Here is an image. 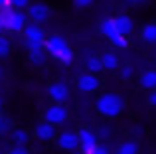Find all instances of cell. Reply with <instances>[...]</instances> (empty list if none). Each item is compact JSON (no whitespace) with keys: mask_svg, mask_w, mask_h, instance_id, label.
Listing matches in <instances>:
<instances>
[{"mask_svg":"<svg viewBox=\"0 0 156 154\" xmlns=\"http://www.w3.org/2000/svg\"><path fill=\"white\" fill-rule=\"evenodd\" d=\"M44 50H46L53 59L65 63V65L73 63V58H75V54L71 51V47H69V44H67V40H65L63 36H57V34L55 36H50V38L46 40Z\"/></svg>","mask_w":156,"mask_h":154,"instance_id":"1","label":"cell"},{"mask_svg":"<svg viewBox=\"0 0 156 154\" xmlns=\"http://www.w3.org/2000/svg\"><path fill=\"white\" fill-rule=\"evenodd\" d=\"M95 107L97 113L103 115L105 119H117L125 111V99L117 93H103V95H99Z\"/></svg>","mask_w":156,"mask_h":154,"instance_id":"2","label":"cell"},{"mask_svg":"<svg viewBox=\"0 0 156 154\" xmlns=\"http://www.w3.org/2000/svg\"><path fill=\"white\" fill-rule=\"evenodd\" d=\"M0 16H2V22H4V30L8 32H24V28L28 26L26 20L28 16L24 14V12L20 10H14V8H4V10H0Z\"/></svg>","mask_w":156,"mask_h":154,"instance_id":"3","label":"cell"},{"mask_svg":"<svg viewBox=\"0 0 156 154\" xmlns=\"http://www.w3.org/2000/svg\"><path fill=\"white\" fill-rule=\"evenodd\" d=\"M24 40H26V47L30 50H42L46 44V32L38 26V24H28L24 28Z\"/></svg>","mask_w":156,"mask_h":154,"instance_id":"4","label":"cell"},{"mask_svg":"<svg viewBox=\"0 0 156 154\" xmlns=\"http://www.w3.org/2000/svg\"><path fill=\"white\" fill-rule=\"evenodd\" d=\"M69 119V111L65 105H50V107L44 111V121L51 127H59L65 121Z\"/></svg>","mask_w":156,"mask_h":154,"instance_id":"5","label":"cell"},{"mask_svg":"<svg viewBox=\"0 0 156 154\" xmlns=\"http://www.w3.org/2000/svg\"><path fill=\"white\" fill-rule=\"evenodd\" d=\"M26 16H28V20H32V24H44V22H48V18L51 16V10H50V6L48 4H44V2H34V4H30V8L26 10Z\"/></svg>","mask_w":156,"mask_h":154,"instance_id":"6","label":"cell"},{"mask_svg":"<svg viewBox=\"0 0 156 154\" xmlns=\"http://www.w3.org/2000/svg\"><path fill=\"white\" fill-rule=\"evenodd\" d=\"M77 136H79V150L81 154H93L97 150V135L91 131V128H79V132H77Z\"/></svg>","mask_w":156,"mask_h":154,"instance_id":"7","label":"cell"},{"mask_svg":"<svg viewBox=\"0 0 156 154\" xmlns=\"http://www.w3.org/2000/svg\"><path fill=\"white\" fill-rule=\"evenodd\" d=\"M48 95L53 101V105H65L69 101V87L61 81H55L48 87Z\"/></svg>","mask_w":156,"mask_h":154,"instance_id":"8","label":"cell"},{"mask_svg":"<svg viewBox=\"0 0 156 154\" xmlns=\"http://www.w3.org/2000/svg\"><path fill=\"white\" fill-rule=\"evenodd\" d=\"M57 146H59L61 150L75 152L77 148H79V136H77V132L63 131L61 135H57Z\"/></svg>","mask_w":156,"mask_h":154,"instance_id":"9","label":"cell"},{"mask_svg":"<svg viewBox=\"0 0 156 154\" xmlns=\"http://www.w3.org/2000/svg\"><path fill=\"white\" fill-rule=\"evenodd\" d=\"M99 87H101V81H99V77L93 75V73L79 75V79H77V89L83 93H95Z\"/></svg>","mask_w":156,"mask_h":154,"instance_id":"10","label":"cell"},{"mask_svg":"<svg viewBox=\"0 0 156 154\" xmlns=\"http://www.w3.org/2000/svg\"><path fill=\"white\" fill-rule=\"evenodd\" d=\"M115 20V28H117V32L121 36H130L133 34V30H134V22H133V18L130 16H125V14H121V16H117V18H113Z\"/></svg>","mask_w":156,"mask_h":154,"instance_id":"11","label":"cell"},{"mask_svg":"<svg viewBox=\"0 0 156 154\" xmlns=\"http://www.w3.org/2000/svg\"><path fill=\"white\" fill-rule=\"evenodd\" d=\"M34 136L38 140H51V138H55V127L42 121V123H38L34 127Z\"/></svg>","mask_w":156,"mask_h":154,"instance_id":"12","label":"cell"},{"mask_svg":"<svg viewBox=\"0 0 156 154\" xmlns=\"http://www.w3.org/2000/svg\"><path fill=\"white\" fill-rule=\"evenodd\" d=\"M138 85L146 91H156V69H148L138 77Z\"/></svg>","mask_w":156,"mask_h":154,"instance_id":"13","label":"cell"},{"mask_svg":"<svg viewBox=\"0 0 156 154\" xmlns=\"http://www.w3.org/2000/svg\"><path fill=\"white\" fill-rule=\"evenodd\" d=\"M101 63H103V69L105 71H115L119 67V58L115 51H105L101 55Z\"/></svg>","mask_w":156,"mask_h":154,"instance_id":"14","label":"cell"},{"mask_svg":"<svg viewBox=\"0 0 156 154\" xmlns=\"http://www.w3.org/2000/svg\"><path fill=\"white\" fill-rule=\"evenodd\" d=\"M140 38H142V42H146V44H156V24L154 22L142 26Z\"/></svg>","mask_w":156,"mask_h":154,"instance_id":"15","label":"cell"},{"mask_svg":"<svg viewBox=\"0 0 156 154\" xmlns=\"http://www.w3.org/2000/svg\"><path fill=\"white\" fill-rule=\"evenodd\" d=\"M10 136H12V140H14L16 146H26L28 140H30V135H28L24 128H14V131L10 132Z\"/></svg>","mask_w":156,"mask_h":154,"instance_id":"16","label":"cell"},{"mask_svg":"<svg viewBox=\"0 0 156 154\" xmlns=\"http://www.w3.org/2000/svg\"><path fill=\"white\" fill-rule=\"evenodd\" d=\"M117 154H138V144L136 140H125L119 144Z\"/></svg>","mask_w":156,"mask_h":154,"instance_id":"17","label":"cell"},{"mask_svg":"<svg viewBox=\"0 0 156 154\" xmlns=\"http://www.w3.org/2000/svg\"><path fill=\"white\" fill-rule=\"evenodd\" d=\"M28 58H30V61L34 63V65H42L44 61H46V50H30L28 51Z\"/></svg>","mask_w":156,"mask_h":154,"instance_id":"18","label":"cell"},{"mask_svg":"<svg viewBox=\"0 0 156 154\" xmlns=\"http://www.w3.org/2000/svg\"><path fill=\"white\" fill-rule=\"evenodd\" d=\"M87 71H89V73H93V75L105 71L103 69V63H101V58H89L87 59Z\"/></svg>","mask_w":156,"mask_h":154,"instance_id":"19","label":"cell"},{"mask_svg":"<svg viewBox=\"0 0 156 154\" xmlns=\"http://www.w3.org/2000/svg\"><path fill=\"white\" fill-rule=\"evenodd\" d=\"M101 32H103V36H107V38H109V36H113L115 32H117V28H115V20L113 18H105L103 22H101Z\"/></svg>","mask_w":156,"mask_h":154,"instance_id":"20","label":"cell"},{"mask_svg":"<svg viewBox=\"0 0 156 154\" xmlns=\"http://www.w3.org/2000/svg\"><path fill=\"white\" fill-rule=\"evenodd\" d=\"M12 50V44L6 36H0V58H8Z\"/></svg>","mask_w":156,"mask_h":154,"instance_id":"21","label":"cell"},{"mask_svg":"<svg viewBox=\"0 0 156 154\" xmlns=\"http://www.w3.org/2000/svg\"><path fill=\"white\" fill-rule=\"evenodd\" d=\"M109 42L113 44L115 47H121V50H122V47H126V44H129V42H126V38H125V36H121L119 32H115L113 36H109Z\"/></svg>","mask_w":156,"mask_h":154,"instance_id":"22","label":"cell"},{"mask_svg":"<svg viewBox=\"0 0 156 154\" xmlns=\"http://www.w3.org/2000/svg\"><path fill=\"white\" fill-rule=\"evenodd\" d=\"M10 6L14 8V10L24 12V10H28V8H30V0H10Z\"/></svg>","mask_w":156,"mask_h":154,"instance_id":"23","label":"cell"},{"mask_svg":"<svg viewBox=\"0 0 156 154\" xmlns=\"http://www.w3.org/2000/svg\"><path fill=\"white\" fill-rule=\"evenodd\" d=\"M133 65H125V67H121V77L122 79H130V77H133Z\"/></svg>","mask_w":156,"mask_h":154,"instance_id":"24","label":"cell"},{"mask_svg":"<svg viewBox=\"0 0 156 154\" xmlns=\"http://www.w3.org/2000/svg\"><path fill=\"white\" fill-rule=\"evenodd\" d=\"M93 4V0H73V6L79 8V10H83V8H89Z\"/></svg>","mask_w":156,"mask_h":154,"instance_id":"25","label":"cell"},{"mask_svg":"<svg viewBox=\"0 0 156 154\" xmlns=\"http://www.w3.org/2000/svg\"><path fill=\"white\" fill-rule=\"evenodd\" d=\"M10 131V121H6L4 117H0V135H6Z\"/></svg>","mask_w":156,"mask_h":154,"instance_id":"26","label":"cell"},{"mask_svg":"<svg viewBox=\"0 0 156 154\" xmlns=\"http://www.w3.org/2000/svg\"><path fill=\"white\" fill-rule=\"evenodd\" d=\"M8 154H30V150H28L26 146H16L14 144V146L8 150Z\"/></svg>","mask_w":156,"mask_h":154,"instance_id":"27","label":"cell"},{"mask_svg":"<svg viewBox=\"0 0 156 154\" xmlns=\"http://www.w3.org/2000/svg\"><path fill=\"white\" fill-rule=\"evenodd\" d=\"M146 101H148V105L156 107V91H150V93H148V97H146Z\"/></svg>","mask_w":156,"mask_h":154,"instance_id":"28","label":"cell"},{"mask_svg":"<svg viewBox=\"0 0 156 154\" xmlns=\"http://www.w3.org/2000/svg\"><path fill=\"white\" fill-rule=\"evenodd\" d=\"M95 135H97V138H99V136H101V138H107V136H109V128H107V127H101L99 132H95Z\"/></svg>","mask_w":156,"mask_h":154,"instance_id":"29","label":"cell"},{"mask_svg":"<svg viewBox=\"0 0 156 154\" xmlns=\"http://www.w3.org/2000/svg\"><path fill=\"white\" fill-rule=\"evenodd\" d=\"M93 154H109V150H107V146H97V150Z\"/></svg>","mask_w":156,"mask_h":154,"instance_id":"30","label":"cell"},{"mask_svg":"<svg viewBox=\"0 0 156 154\" xmlns=\"http://www.w3.org/2000/svg\"><path fill=\"white\" fill-rule=\"evenodd\" d=\"M4 8H10V0H0V10Z\"/></svg>","mask_w":156,"mask_h":154,"instance_id":"31","label":"cell"},{"mask_svg":"<svg viewBox=\"0 0 156 154\" xmlns=\"http://www.w3.org/2000/svg\"><path fill=\"white\" fill-rule=\"evenodd\" d=\"M129 4H142V2H146V0H126Z\"/></svg>","mask_w":156,"mask_h":154,"instance_id":"32","label":"cell"},{"mask_svg":"<svg viewBox=\"0 0 156 154\" xmlns=\"http://www.w3.org/2000/svg\"><path fill=\"white\" fill-rule=\"evenodd\" d=\"M2 30H4V22H2V16H0V36H2Z\"/></svg>","mask_w":156,"mask_h":154,"instance_id":"33","label":"cell"},{"mask_svg":"<svg viewBox=\"0 0 156 154\" xmlns=\"http://www.w3.org/2000/svg\"><path fill=\"white\" fill-rule=\"evenodd\" d=\"M0 117H2V99H0Z\"/></svg>","mask_w":156,"mask_h":154,"instance_id":"34","label":"cell"},{"mask_svg":"<svg viewBox=\"0 0 156 154\" xmlns=\"http://www.w3.org/2000/svg\"><path fill=\"white\" fill-rule=\"evenodd\" d=\"M4 75V71H2V67H0V77H2Z\"/></svg>","mask_w":156,"mask_h":154,"instance_id":"35","label":"cell"},{"mask_svg":"<svg viewBox=\"0 0 156 154\" xmlns=\"http://www.w3.org/2000/svg\"><path fill=\"white\" fill-rule=\"evenodd\" d=\"M0 154H2V150H0Z\"/></svg>","mask_w":156,"mask_h":154,"instance_id":"36","label":"cell"}]
</instances>
